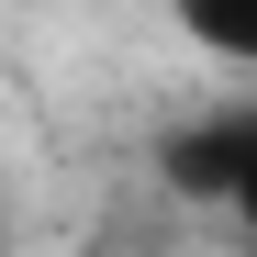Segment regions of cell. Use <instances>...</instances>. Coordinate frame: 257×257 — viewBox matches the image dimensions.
Here are the masks:
<instances>
[{"instance_id": "6da1fadb", "label": "cell", "mask_w": 257, "mask_h": 257, "mask_svg": "<svg viewBox=\"0 0 257 257\" xmlns=\"http://www.w3.org/2000/svg\"><path fill=\"white\" fill-rule=\"evenodd\" d=\"M168 179L190 201H224L235 224H257V101H224V112H190L168 135Z\"/></svg>"}, {"instance_id": "7a4b0ae2", "label": "cell", "mask_w": 257, "mask_h": 257, "mask_svg": "<svg viewBox=\"0 0 257 257\" xmlns=\"http://www.w3.org/2000/svg\"><path fill=\"white\" fill-rule=\"evenodd\" d=\"M179 45H201L212 67H257V0H168Z\"/></svg>"}]
</instances>
